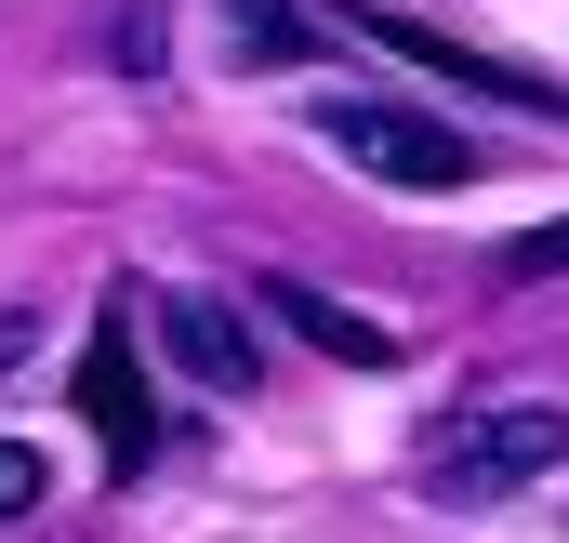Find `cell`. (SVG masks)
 <instances>
[{"label":"cell","mask_w":569,"mask_h":543,"mask_svg":"<svg viewBox=\"0 0 569 543\" xmlns=\"http://www.w3.org/2000/svg\"><path fill=\"white\" fill-rule=\"evenodd\" d=\"M318 146L358 159L371 186H411V199H450V186L490 172L477 134H450V120H425V107H385V93H318Z\"/></svg>","instance_id":"obj_1"},{"label":"cell","mask_w":569,"mask_h":543,"mask_svg":"<svg viewBox=\"0 0 569 543\" xmlns=\"http://www.w3.org/2000/svg\"><path fill=\"white\" fill-rule=\"evenodd\" d=\"M543 464H569V411H477V424L437 451V491L503 504V491H530Z\"/></svg>","instance_id":"obj_2"},{"label":"cell","mask_w":569,"mask_h":543,"mask_svg":"<svg viewBox=\"0 0 569 543\" xmlns=\"http://www.w3.org/2000/svg\"><path fill=\"white\" fill-rule=\"evenodd\" d=\"M80 411H93V437H107V477H146V464H159V411H146V358H133V305H107V318H93Z\"/></svg>","instance_id":"obj_3"},{"label":"cell","mask_w":569,"mask_h":543,"mask_svg":"<svg viewBox=\"0 0 569 543\" xmlns=\"http://www.w3.org/2000/svg\"><path fill=\"white\" fill-rule=\"evenodd\" d=\"M146 318H159V358H172L199 398H239V385L266 372V345H252V318H239L226 292H159Z\"/></svg>","instance_id":"obj_4"},{"label":"cell","mask_w":569,"mask_h":543,"mask_svg":"<svg viewBox=\"0 0 569 543\" xmlns=\"http://www.w3.org/2000/svg\"><path fill=\"white\" fill-rule=\"evenodd\" d=\"M358 40H385L398 67H437V80H477L490 107H530V120H569L557 80H530V67H503V53H477V40H437V27H411V13H358Z\"/></svg>","instance_id":"obj_5"},{"label":"cell","mask_w":569,"mask_h":543,"mask_svg":"<svg viewBox=\"0 0 569 543\" xmlns=\"http://www.w3.org/2000/svg\"><path fill=\"white\" fill-rule=\"evenodd\" d=\"M266 318L305 332L318 358H345V372H398V332H385V318H358V305H331V292H305V278H266Z\"/></svg>","instance_id":"obj_6"},{"label":"cell","mask_w":569,"mask_h":543,"mask_svg":"<svg viewBox=\"0 0 569 543\" xmlns=\"http://www.w3.org/2000/svg\"><path fill=\"white\" fill-rule=\"evenodd\" d=\"M239 53H252V67H305L318 40H305V13H291V0H239Z\"/></svg>","instance_id":"obj_7"},{"label":"cell","mask_w":569,"mask_h":543,"mask_svg":"<svg viewBox=\"0 0 569 543\" xmlns=\"http://www.w3.org/2000/svg\"><path fill=\"white\" fill-rule=\"evenodd\" d=\"M40 491H53V451L40 437H0V517H27Z\"/></svg>","instance_id":"obj_8"},{"label":"cell","mask_w":569,"mask_h":543,"mask_svg":"<svg viewBox=\"0 0 569 543\" xmlns=\"http://www.w3.org/2000/svg\"><path fill=\"white\" fill-rule=\"evenodd\" d=\"M503 266H517V278H569V226H530V239H517Z\"/></svg>","instance_id":"obj_9"}]
</instances>
